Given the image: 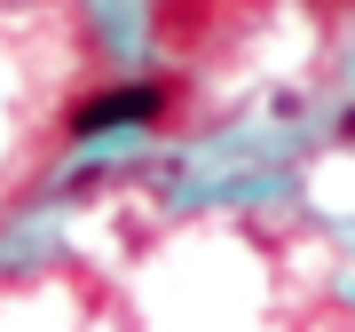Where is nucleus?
Masks as SVG:
<instances>
[{"label":"nucleus","mask_w":355,"mask_h":332,"mask_svg":"<svg viewBox=\"0 0 355 332\" xmlns=\"http://www.w3.org/2000/svg\"><path fill=\"white\" fill-rule=\"evenodd\" d=\"M166 111V88H150V79H127V88H103V95H87V103H71V119L64 127L71 135H111V127H150V119Z\"/></svg>","instance_id":"1"},{"label":"nucleus","mask_w":355,"mask_h":332,"mask_svg":"<svg viewBox=\"0 0 355 332\" xmlns=\"http://www.w3.org/2000/svg\"><path fill=\"white\" fill-rule=\"evenodd\" d=\"M347 135H355V111H347Z\"/></svg>","instance_id":"2"}]
</instances>
